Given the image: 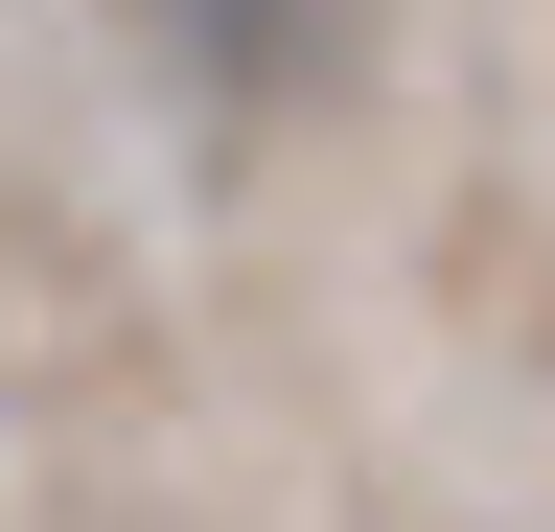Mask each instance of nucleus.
I'll use <instances>...</instances> for the list:
<instances>
[{
  "label": "nucleus",
  "instance_id": "nucleus-1",
  "mask_svg": "<svg viewBox=\"0 0 555 532\" xmlns=\"http://www.w3.org/2000/svg\"><path fill=\"white\" fill-rule=\"evenodd\" d=\"M139 70H163L185 116H301L347 47H371V0H116Z\"/></svg>",
  "mask_w": 555,
  "mask_h": 532
}]
</instances>
